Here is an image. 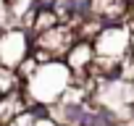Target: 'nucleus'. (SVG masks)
<instances>
[{
  "label": "nucleus",
  "instance_id": "3",
  "mask_svg": "<svg viewBox=\"0 0 134 126\" xmlns=\"http://www.w3.org/2000/svg\"><path fill=\"white\" fill-rule=\"evenodd\" d=\"M95 55L97 58H108V60H121L129 50H131V26L124 24H105L103 32L92 39Z\"/></svg>",
  "mask_w": 134,
  "mask_h": 126
},
{
  "label": "nucleus",
  "instance_id": "6",
  "mask_svg": "<svg viewBox=\"0 0 134 126\" xmlns=\"http://www.w3.org/2000/svg\"><path fill=\"white\" fill-rule=\"evenodd\" d=\"M90 13L103 24H124L131 13V0H90Z\"/></svg>",
  "mask_w": 134,
  "mask_h": 126
},
{
  "label": "nucleus",
  "instance_id": "2",
  "mask_svg": "<svg viewBox=\"0 0 134 126\" xmlns=\"http://www.w3.org/2000/svg\"><path fill=\"white\" fill-rule=\"evenodd\" d=\"M32 55V32L8 24L0 29V66L3 68H19L21 60Z\"/></svg>",
  "mask_w": 134,
  "mask_h": 126
},
{
  "label": "nucleus",
  "instance_id": "8",
  "mask_svg": "<svg viewBox=\"0 0 134 126\" xmlns=\"http://www.w3.org/2000/svg\"><path fill=\"white\" fill-rule=\"evenodd\" d=\"M60 24V19H58V13L53 11V8H40L37 5V13H34V21H32V34H40V32H47V29H53V26H58Z\"/></svg>",
  "mask_w": 134,
  "mask_h": 126
},
{
  "label": "nucleus",
  "instance_id": "9",
  "mask_svg": "<svg viewBox=\"0 0 134 126\" xmlns=\"http://www.w3.org/2000/svg\"><path fill=\"white\" fill-rule=\"evenodd\" d=\"M24 82L16 74V68H3L0 66V95H8V92H21Z\"/></svg>",
  "mask_w": 134,
  "mask_h": 126
},
{
  "label": "nucleus",
  "instance_id": "10",
  "mask_svg": "<svg viewBox=\"0 0 134 126\" xmlns=\"http://www.w3.org/2000/svg\"><path fill=\"white\" fill-rule=\"evenodd\" d=\"M118 82L134 84V50H129V53L118 60Z\"/></svg>",
  "mask_w": 134,
  "mask_h": 126
},
{
  "label": "nucleus",
  "instance_id": "7",
  "mask_svg": "<svg viewBox=\"0 0 134 126\" xmlns=\"http://www.w3.org/2000/svg\"><path fill=\"white\" fill-rule=\"evenodd\" d=\"M24 110H26V100L21 92L0 95V126H11V121Z\"/></svg>",
  "mask_w": 134,
  "mask_h": 126
},
{
  "label": "nucleus",
  "instance_id": "1",
  "mask_svg": "<svg viewBox=\"0 0 134 126\" xmlns=\"http://www.w3.org/2000/svg\"><path fill=\"white\" fill-rule=\"evenodd\" d=\"M74 84V74L69 71L63 60H50L24 82L21 95L26 100V110L32 113H42L47 108H53L55 102H60L63 92Z\"/></svg>",
  "mask_w": 134,
  "mask_h": 126
},
{
  "label": "nucleus",
  "instance_id": "11",
  "mask_svg": "<svg viewBox=\"0 0 134 126\" xmlns=\"http://www.w3.org/2000/svg\"><path fill=\"white\" fill-rule=\"evenodd\" d=\"M32 126H60V123H58L47 110H42V113H37V116H34V123H32Z\"/></svg>",
  "mask_w": 134,
  "mask_h": 126
},
{
  "label": "nucleus",
  "instance_id": "4",
  "mask_svg": "<svg viewBox=\"0 0 134 126\" xmlns=\"http://www.w3.org/2000/svg\"><path fill=\"white\" fill-rule=\"evenodd\" d=\"M79 39L76 29L69 26V24H58L47 32H40V34H32V47L37 50H45L53 60H63V55L71 50V45Z\"/></svg>",
  "mask_w": 134,
  "mask_h": 126
},
{
  "label": "nucleus",
  "instance_id": "5",
  "mask_svg": "<svg viewBox=\"0 0 134 126\" xmlns=\"http://www.w3.org/2000/svg\"><path fill=\"white\" fill-rule=\"evenodd\" d=\"M95 47H92V42L90 39H76L74 45H71V50L63 55V63L69 66V71L74 74V79H84V76H90V71H92V63H95Z\"/></svg>",
  "mask_w": 134,
  "mask_h": 126
}]
</instances>
